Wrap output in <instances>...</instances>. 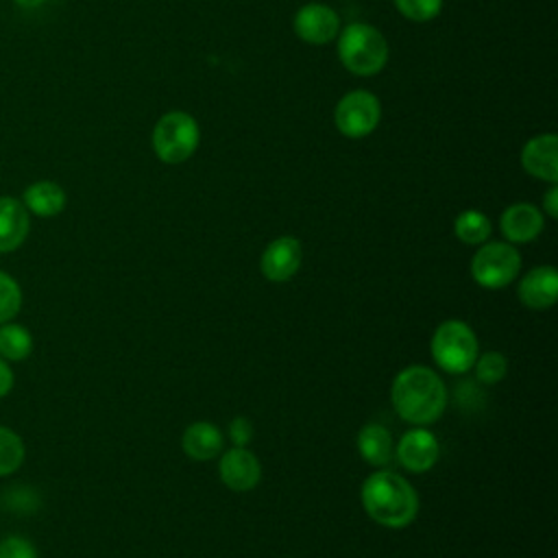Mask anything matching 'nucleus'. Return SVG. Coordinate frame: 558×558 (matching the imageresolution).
<instances>
[{
    "label": "nucleus",
    "instance_id": "f257e3e1",
    "mask_svg": "<svg viewBox=\"0 0 558 558\" xmlns=\"http://www.w3.org/2000/svg\"><path fill=\"white\" fill-rule=\"evenodd\" d=\"M447 386L440 375L423 364L399 371L390 386L395 412L410 425H429L438 421L447 408Z\"/></svg>",
    "mask_w": 558,
    "mask_h": 558
},
{
    "label": "nucleus",
    "instance_id": "f03ea898",
    "mask_svg": "<svg viewBox=\"0 0 558 558\" xmlns=\"http://www.w3.org/2000/svg\"><path fill=\"white\" fill-rule=\"evenodd\" d=\"M360 501L375 523L392 530L410 525L418 514V493L390 469H377L364 480Z\"/></svg>",
    "mask_w": 558,
    "mask_h": 558
},
{
    "label": "nucleus",
    "instance_id": "7ed1b4c3",
    "mask_svg": "<svg viewBox=\"0 0 558 558\" xmlns=\"http://www.w3.org/2000/svg\"><path fill=\"white\" fill-rule=\"evenodd\" d=\"M338 59L355 76H375L388 63V41L379 28L366 22H351L338 33Z\"/></svg>",
    "mask_w": 558,
    "mask_h": 558
},
{
    "label": "nucleus",
    "instance_id": "20e7f679",
    "mask_svg": "<svg viewBox=\"0 0 558 558\" xmlns=\"http://www.w3.org/2000/svg\"><path fill=\"white\" fill-rule=\"evenodd\" d=\"M429 353L436 366L449 375H464L473 368V362L480 353L477 336L460 318L442 320L429 340Z\"/></svg>",
    "mask_w": 558,
    "mask_h": 558
},
{
    "label": "nucleus",
    "instance_id": "39448f33",
    "mask_svg": "<svg viewBox=\"0 0 558 558\" xmlns=\"http://www.w3.org/2000/svg\"><path fill=\"white\" fill-rule=\"evenodd\" d=\"M201 142V129L192 113L187 111H168L163 113L150 133V146L159 161L177 166L187 161Z\"/></svg>",
    "mask_w": 558,
    "mask_h": 558
},
{
    "label": "nucleus",
    "instance_id": "423d86ee",
    "mask_svg": "<svg viewBox=\"0 0 558 558\" xmlns=\"http://www.w3.org/2000/svg\"><path fill=\"white\" fill-rule=\"evenodd\" d=\"M521 270V255L514 244L506 240H493L480 244L471 259V275L477 286L499 290L512 283Z\"/></svg>",
    "mask_w": 558,
    "mask_h": 558
},
{
    "label": "nucleus",
    "instance_id": "0eeeda50",
    "mask_svg": "<svg viewBox=\"0 0 558 558\" xmlns=\"http://www.w3.org/2000/svg\"><path fill=\"white\" fill-rule=\"evenodd\" d=\"M379 120L381 102L368 89L347 92L333 109L336 129L349 140H362L371 135L379 126Z\"/></svg>",
    "mask_w": 558,
    "mask_h": 558
},
{
    "label": "nucleus",
    "instance_id": "6e6552de",
    "mask_svg": "<svg viewBox=\"0 0 558 558\" xmlns=\"http://www.w3.org/2000/svg\"><path fill=\"white\" fill-rule=\"evenodd\" d=\"M294 35L312 46H325L340 33V15L323 2L303 4L292 17Z\"/></svg>",
    "mask_w": 558,
    "mask_h": 558
},
{
    "label": "nucleus",
    "instance_id": "1a4fd4ad",
    "mask_svg": "<svg viewBox=\"0 0 558 558\" xmlns=\"http://www.w3.org/2000/svg\"><path fill=\"white\" fill-rule=\"evenodd\" d=\"M438 438L423 425H414L395 442V458L410 473L429 471L438 462Z\"/></svg>",
    "mask_w": 558,
    "mask_h": 558
},
{
    "label": "nucleus",
    "instance_id": "9d476101",
    "mask_svg": "<svg viewBox=\"0 0 558 558\" xmlns=\"http://www.w3.org/2000/svg\"><path fill=\"white\" fill-rule=\"evenodd\" d=\"M301 259H303L301 242L292 235H279L272 242H268V246L264 248L259 257V270L268 281L281 283L292 279L299 272Z\"/></svg>",
    "mask_w": 558,
    "mask_h": 558
},
{
    "label": "nucleus",
    "instance_id": "9b49d317",
    "mask_svg": "<svg viewBox=\"0 0 558 558\" xmlns=\"http://www.w3.org/2000/svg\"><path fill=\"white\" fill-rule=\"evenodd\" d=\"M218 475L227 488L235 493H246L259 484L262 464L248 447H231L220 456Z\"/></svg>",
    "mask_w": 558,
    "mask_h": 558
},
{
    "label": "nucleus",
    "instance_id": "f8f14e48",
    "mask_svg": "<svg viewBox=\"0 0 558 558\" xmlns=\"http://www.w3.org/2000/svg\"><path fill=\"white\" fill-rule=\"evenodd\" d=\"M523 170L541 181L558 183V137L556 133H541L530 137L521 148Z\"/></svg>",
    "mask_w": 558,
    "mask_h": 558
},
{
    "label": "nucleus",
    "instance_id": "ddd939ff",
    "mask_svg": "<svg viewBox=\"0 0 558 558\" xmlns=\"http://www.w3.org/2000/svg\"><path fill=\"white\" fill-rule=\"evenodd\" d=\"M545 229V214L532 203H512L499 216V231L510 244H527Z\"/></svg>",
    "mask_w": 558,
    "mask_h": 558
},
{
    "label": "nucleus",
    "instance_id": "4468645a",
    "mask_svg": "<svg viewBox=\"0 0 558 558\" xmlns=\"http://www.w3.org/2000/svg\"><path fill=\"white\" fill-rule=\"evenodd\" d=\"M517 296L527 310H549L558 299V272L554 266L530 268L517 286Z\"/></svg>",
    "mask_w": 558,
    "mask_h": 558
},
{
    "label": "nucleus",
    "instance_id": "2eb2a0df",
    "mask_svg": "<svg viewBox=\"0 0 558 558\" xmlns=\"http://www.w3.org/2000/svg\"><path fill=\"white\" fill-rule=\"evenodd\" d=\"M225 436L216 423L196 421L190 423L181 436L183 453L194 462H207L222 451Z\"/></svg>",
    "mask_w": 558,
    "mask_h": 558
},
{
    "label": "nucleus",
    "instance_id": "dca6fc26",
    "mask_svg": "<svg viewBox=\"0 0 558 558\" xmlns=\"http://www.w3.org/2000/svg\"><path fill=\"white\" fill-rule=\"evenodd\" d=\"M31 218L22 201L0 196V253L15 251L28 235Z\"/></svg>",
    "mask_w": 558,
    "mask_h": 558
},
{
    "label": "nucleus",
    "instance_id": "f3484780",
    "mask_svg": "<svg viewBox=\"0 0 558 558\" xmlns=\"http://www.w3.org/2000/svg\"><path fill=\"white\" fill-rule=\"evenodd\" d=\"M357 451L366 464L386 469L395 458V440L384 425L368 423L357 434Z\"/></svg>",
    "mask_w": 558,
    "mask_h": 558
},
{
    "label": "nucleus",
    "instance_id": "a211bd4d",
    "mask_svg": "<svg viewBox=\"0 0 558 558\" xmlns=\"http://www.w3.org/2000/svg\"><path fill=\"white\" fill-rule=\"evenodd\" d=\"M22 203L28 211L41 218H52L65 207V192L54 181H35L24 190Z\"/></svg>",
    "mask_w": 558,
    "mask_h": 558
},
{
    "label": "nucleus",
    "instance_id": "6ab92c4d",
    "mask_svg": "<svg viewBox=\"0 0 558 558\" xmlns=\"http://www.w3.org/2000/svg\"><path fill=\"white\" fill-rule=\"evenodd\" d=\"M490 218L480 209H464L453 220V233L464 244H484L490 238Z\"/></svg>",
    "mask_w": 558,
    "mask_h": 558
},
{
    "label": "nucleus",
    "instance_id": "aec40b11",
    "mask_svg": "<svg viewBox=\"0 0 558 558\" xmlns=\"http://www.w3.org/2000/svg\"><path fill=\"white\" fill-rule=\"evenodd\" d=\"M33 338L22 325H2L0 327V355L11 362H20L31 355Z\"/></svg>",
    "mask_w": 558,
    "mask_h": 558
},
{
    "label": "nucleus",
    "instance_id": "412c9836",
    "mask_svg": "<svg viewBox=\"0 0 558 558\" xmlns=\"http://www.w3.org/2000/svg\"><path fill=\"white\" fill-rule=\"evenodd\" d=\"M473 371H475L477 381L493 386L506 377L508 360L501 351H484V353H477V357L473 362Z\"/></svg>",
    "mask_w": 558,
    "mask_h": 558
},
{
    "label": "nucleus",
    "instance_id": "4be33fe9",
    "mask_svg": "<svg viewBox=\"0 0 558 558\" xmlns=\"http://www.w3.org/2000/svg\"><path fill=\"white\" fill-rule=\"evenodd\" d=\"M24 460V442L22 438L7 429L0 427V475L13 473Z\"/></svg>",
    "mask_w": 558,
    "mask_h": 558
},
{
    "label": "nucleus",
    "instance_id": "5701e85b",
    "mask_svg": "<svg viewBox=\"0 0 558 558\" xmlns=\"http://www.w3.org/2000/svg\"><path fill=\"white\" fill-rule=\"evenodd\" d=\"M395 9L410 22H429L438 17L442 0H392Z\"/></svg>",
    "mask_w": 558,
    "mask_h": 558
},
{
    "label": "nucleus",
    "instance_id": "b1692460",
    "mask_svg": "<svg viewBox=\"0 0 558 558\" xmlns=\"http://www.w3.org/2000/svg\"><path fill=\"white\" fill-rule=\"evenodd\" d=\"M22 305V290L13 277L0 270V323L11 320Z\"/></svg>",
    "mask_w": 558,
    "mask_h": 558
},
{
    "label": "nucleus",
    "instance_id": "393cba45",
    "mask_svg": "<svg viewBox=\"0 0 558 558\" xmlns=\"http://www.w3.org/2000/svg\"><path fill=\"white\" fill-rule=\"evenodd\" d=\"M0 558H37L31 541L22 536H9L0 543Z\"/></svg>",
    "mask_w": 558,
    "mask_h": 558
},
{
    "label": "nucleus",
    "instance_id": "a878e982",
    "mask_svg": "<svg viewBox=\"0 0 558 558\" xmlns=\"http://www.w3.org/2000/svg\"><path fill=\"white\" fill-rule=\"evenodd\" d=\"M253 434L255 427L248 416H235L229 423V440L233 442V447H246L253 440Z\"/></svg>",
    "mask_w": 558,
    "mask_h": 558
},
{
    "label": "nucleus",
    "instance_id": "bb28decb",
    "mask_svg": "<svg viewBox=\"0 0 558 558\" xmlns=\"http://www.w3.org/2000/svg\"><path fill=\"white\" fill-rule=\"evenodd\" d=\"M543 214H547L549 218H558V185L549 183V190L543 196Z\"/></svg>",
    "mask_w": 558,
    "mask_h": 558
},
{
    "label": "nucleus",
    "instance_id": "cd10ccee",
    "mask_svg": "<svg viewBox=\"0 0 558 558\" xmlns=\"http://www.w3.org/2000/svg\"><path fill=\"white\" fill-rule=\"evenodd\" d=\"M13 388V373L9 364L0 357V397H4Z\"/></svg>",
    "mask_w": 558,
    "mask_h": 558
},
{
    "label": "nucleus",
    "instance_id": "c85d7f7f",
    "mask_svg": "<svg viewBox=\"0 0 558 558\" xmlns=\"http://www.w3.org/2000/svg\"><path fill=\"white\" fill-rule=\"evenodd\" d=\"M17 7H22V9H37V7H41L46 0H13Z\"/></svg>",
    "mask_w": 558,
    "mask_h": 558
}]
</instances>
